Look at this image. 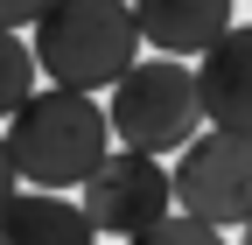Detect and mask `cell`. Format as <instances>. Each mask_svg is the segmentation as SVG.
<instances>
[{
    "instance_id": "obj_7",
    "label": "cell",
    "mask_w": 252,
    "mask_h": 245,
    "mask_svg": "<svg viewBox=\"0 0 252 245\" xmlns=\"http://www.w3.org/2000/svg\"><path fill=\"white\" fill-rule=\"evenodd\" d=\"M140 28V49H161V56H196L231 28V0H126Z\"/></svg>"
},
{
    "instance_id": "obj_11",
    "label": "cell",
    "mask_w": 252,
    "mask_h": 245,
    "mask_svg": "<svg viewBox=\"0 0 252 245\" xmlns=\"http://www.w3.org/2000/svg\"><path fill=\"white\" fill-rule=\"evenodd\" d=\"M42 7H49V0H0V28H28Z\"/></svg>"
},
{
    "instance_id": "obj_1",
    "label": "cell",
    "mask_w": 252,
    "mask_h": 245,
    "mask_svg": "<svg viewBox=\"0 0 252 245\" xmlns=\"http://www.w3.org/2000/svg\"><path fill=\"white\" fill-rule=\"evenodd\" d=\"M105 147H112V126H105V105H91V91L49 84V91H28L7 112L14 175L35 182V189H77Z\"/></svg>"
},
{
    "instance_id": "obj_14",
    "label": "cell",
    "mask_w": 252,
    "mask_h": 245,
    "mask_svg": "<svg viewBox=\"0 0 252 245\" xmlns=\"http://www.w3.org/2000/svg\"><path fill=\"white\" fill-rule=\"evenodd\" d=\"M0 245H7V231H0Z\"/></svg>"
},
{
    "instance_id": "obj_13",
    "label": "cell",
    "mask_w": 252,
    "mask_h": 245,
    "mask_svg": "<svg viewBox=\"0 0 252 245\" xmlns=\"http://www.w3.org/2000/svg\"><path fill=\"white\" fill-rule=\"evenodd\" d=\"M238 245H252V217H245V224H238Z\"/></svg>"
},
{
    "instance_id": "obj_9",
    "label": "cell",
    "mask_w": 252,
    "mask_h": 245,
    "mask_svg": "<svg viewBox=\"0 0 252 245\" xmlns=\"http://www.w3.org/2000/svg\"><path fill=\"white\" fill-rule=\"evenodd\" d=\"M28 91H35V49L21 42V28H0V119H7Z\"/></svg>"
},
{
    "instance_id": "obj_6",
    "label": "cell",
    "mask_w": 252,
    "mask_h": 245,
    "mask_svg": "<svg viewBox=\"0 0 252 245\" xmlns=\"http://www.w3.org/2000/svg\"><path fill=\"white\" fill-rule=\"evenodd\" d=\"M196 105L210 126L252 133V28H224L210 49H196Z\"/></svg>"
},
{
    "instance_id": "obj_12",
    "label": "cell",
    "mask_w": 252,
    "mask_h": 245,
    "mask_svg": "<svg viewBox=\"0 0 252 245\" xmlns=\"http://www.w3.org/2000/svg\"><path fill=\"white\" fill-rule=\"evenodd\" d=\"M21 189V175H14V154H7V133H0V203H7Z\"/></svg>"
},
{
    "instance_id": "obj_8",
    "label": "cell",
    "mask_w": 252,
    "mask_h": 245,
    "mask_svg": "<svg viewBox=\"0 0 252 245\" xmlns=\"http://www.w3.org/2000/svg\"><path fill=\"white\" fill-rule=\"evenodd\" d=\"M0 231H7V245H91L98 238L84 203H70L63 189H28V196L14 189L0 203Z\"/></svg>"
},
{
    "instance_id": "obj_5",
    "label": "cell",
    "mask_w": 252,
    "mask_h": 245,
    "mask_svg": "<svg viewBox=\"0 0 252 245\" xmlns=\"http://www.w3.org/2000/svg\"><path fill=\"white\" fill-rule=\"evenodd\" d=\"M77 189H84V217L98 231H112V238H133L140 224L161 217V210H175V182H168L161 154H140V147H119V154L105 147L98 168H91Z\"/></svg>"
},
{
    "instance_id": "obj_3",
    "label": "cell",
    "mask_w": 252,
    "mask_h": 245,
    "mask_svg": "<svg viewBox=\"0 0 252 245\" xmlns=\"http://www.w3.org/2000/svg\"><path fill=\"white\" fill-rule=\"evenodd\" d=\"M112 105H105V126L119 147H140V154H175V147L203 126V105H196V70L182 56H133L112 84Z\"/></svg>"
},
{
    "instance_id": "obj_10",
    "label": "cell",
    "mask_w": 252,
    "mask_h": 245,
    "mask_svg": "<svg viewBox=\"0 0 252 245\" xmlns=\"http://www.w3.org/2000/svg\"><path fill=\"white\" fill-rule=\"evenodd\" d=\"M126 245H224V224H210V217H175V210H161L154 224H140Z\"/></svg>"
},
{
    "instance_id": "obj_2",
    "label": "cell",
    "mask_w": 252,
    "mask_h": 245,
    "mask_svg": "<svg viewBox=\"0 0 252 245\" xmlns=\"http://www.w3.org/2000/svg\"><path fill=\"white\" fill-rule=\"evenodd\" d=\"M28 28H35V42H28L35 70L49 84H70V91H105L140 49L126 0H49Z\"/></svg>"
},
{
    "instance_id": "obj_4",
    "label": "cell",
    "mask_w": 252,
    "mask_h": 245,
    "mask_svg": "<svg viewBox=\"0 0 252 245\" xmlns=\"http://www.w3.org/2000/svg\"><path fill=\"white\" fill-rule=\"evenodd\" d=\"M175 203L189 217H210V224H245L252 217V133H231V126H196L182 147H175Z\"/></svg>"
}]
</instances>
